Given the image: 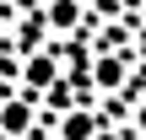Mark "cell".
Returning a JSON list of instances; mask_svg holds the SVG:
<instances>
[{
  "label": "cell",
  "instance_id": "cell-2",
  "mask_svg": "<svg viewBox=\"0 0 146 140\" xmlns=\"http://www.w3.org/2000/svg\"><path fill=\"white\" fill-rule=\"evenodd\" d=\"M22 81H27L33 92H49V86L60 81V59H54V54H27V59H22Z\"/></svg>",
  "mask_w": 146,
  "mask_h": 140
},
{
  "label": "cell",
  "instance_id": "cell-6",
  "mask_svg": "<svg viewBox=\"0 0 146 140\" xmlns=\"http://www.w3.org/2000/svg\"><path fill=\"white\" fill-rule=\"evenodd\" d=\"M141 129H146V103H141Z\"/></svg>",
  "mask_w": 146,
  "mask_h": 140
},
{
  "label": "cell",
  "instance_id": "cell-1",
  "mask_svg": "<svg viewBox=\"0 0 146 140\" xmlns=\"http://www.w3.org/2000/svg\"><path fill=\"white\" fill-rule=\"evenodd\" d=\"M27 135H33V103L5 97L0 103V140H27Z\"/></svg>",
  "mask_w": 146,
  "mask_h": 140
},
{
  "label": "cell",
  "instance_id": "cell-7",
  "mask_svg": "<svg viewBox=\"0 0 146 140\" xmlns=\"http://www.w3.org/2000/svg\"><path fill=\"white\" fill-rule=\"evenodd\" d=\"M0 32H5V11H0Z\"/></svg>",
  "mask_w": 146,
  "mask_h": 140
},
{
  "label": "cell",
  "instance_id": "cell-3",
  "mask_svg": "<svg viewBox=\"0 0 146 140\" xmlns=\"http://www.w3.org/2000/svg\"><path fill=\"white\" fill-rule=\"evenodd\" d=\"M38 16H43V27H49V32H70V27L81 22V0H49Z\"/></svg>",
  "mask_w": 146,
  "mask_h": 140
},
{
  "label": "cell",
  "instance_id": "cell-4",
  "mask_svg": "<svg viewBox=\"0 0 146 140\" xmlns=\"http://www.w3.org/2000/svg\"><path fill=\"white\" fill-rule=\"evenodd\" d=\"M98 135V119L87 113V108H70L65 119H60V140H92Z\"/></svg>",
  "mask_w": 146,
  "mask_h": 140
},
{
  "label": "cell",
  "instance_id": "cell-5",
  "mask_svg": "<svg viewBox=\"0 0 146 140\" xmlns=\"http://www.w3.org/2000/svg\"><path fill=\"white\" fill-rule=\"evenodd\" d=\"M125 81V59H98V86H119Z\"/></svg>",
  "mask_w": 146,
  "mask_h": 140
}]
</instances>
